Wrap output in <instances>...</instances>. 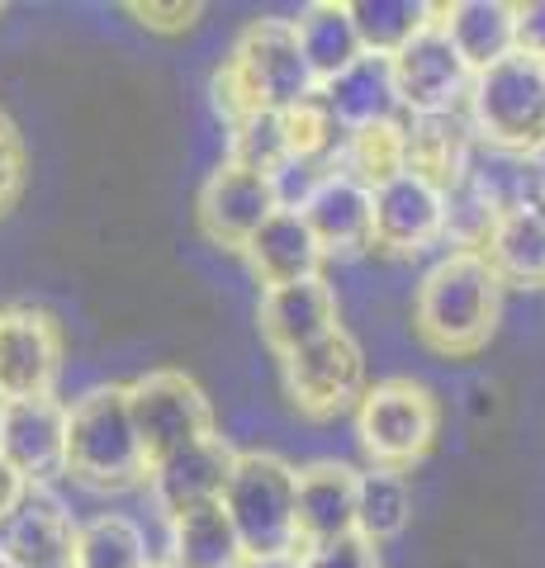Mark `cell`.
<instances>
[{
    "mask_svg": "<svg viewBox=\"0 0 545 568\" xmlns=\"http://www.w3.org/2000/svg\"><path fill=\"white\" fill-rule=\"evenodd\" d=\"M319 95V81L294 39V20H252L242 39L214 71V110L223 123H238L252 110L285 114Z\"/></svg>",
    "mask_w": 545,
    "mask_h": 568,
    "instance_id": "6da1fadb",
    "label": "cell"
},
{
    "mask_svg": "<svg viewBox=\"0 0 545 568\" xmlns=\"http://www.w3.org/2000/svg\"><path fill=\"white\" fill-rule=\"evenodd\" d=\"M503 284L480 252H446L417 284L413 327L432 351L470 355L498 327Z\"/></svg>",
    "mask_w": 545,
    "mask_h": 568,
    "instance_id": "7a4b0ae2",
    "label": "cell"
},
{
    "mask_svg": "<svg viewBox=\"0 0 545 568\" xmlns=\"http://www.w3.org/2000/svg\"><path fill=\"white\" fill-rule=\"evenodd\" d=\"M67 478L95 493H124L148 484V455L119 384L91 388L67 407Z\"/></svg>",
    "mask_w": 545,
    "mask_h": 568,
    "instance_id": "3957f363",
    "label": "cell"
},
{
    "mask_svg": "<svg viewBox=\"0 0 545 568\" xmlns=\"http://www.w3.org/2000/svg\"><path fill=\"white\" fill-rule=\"evenodd\" d=\"M294 474L271 450H248L233 459V474L223 484V517L233 521L238 545L248 559L271 555H299V530H294Z\"/></svg>",
    "mask_w": 545,
    "mask_h": 568,
    "instance_id": "277c9868",
    "label": "cell"
},
{
    "mask_svg": "<svg viewBox=\"0 0 545 568\" xmlns=\"http://www.w3.org/2000/svg\"><path fill=\"white\" fill-rule=\"evenodd\" d=\"M465 119L474 129V142L498 152H536L545 142V77L536 58H503L494 67L474 71Z\"/></svg>",
    "mask_w": 545,
    "mask_h": 568,
    "instance_id": "5b68a950",
    "label": "cell"
},
{
    "mask_svg": "<svg viewBox=\"0 0 545 568\" xmlns=\"http://www.w3.org/2000/svg\"><path fill=\"white\" fill-rule=\"evenodd\" d=\"M436 426H442L436 398L413 379L371 384L356 403V436L380 469H413L432 450Z\"/></svg>",
    "mask_w": 545,
    "mask_h": 568,
    "instance_id": "8992f818",
    "label": "cell"
},
{
    "mask_svg": "<svg viewBox=\"0 0 545 568\" xmlns=\"http://www.w3.org/2000/svg\"><path fill=\"white\" fill-rule=\"evenodd\" d=\"M124 398H129V417H133L138 440H143L148 465L214 436V407H209L204 388L190 375H181V369L138 375L124 388Z\"/></svg>",
    "mask_w": 545,
    "mask_h": 568,
    "instance_id": "52a82bcc",
    "label": "cell"
},
{
    "mask_svg": "<svg viewBox=\"0 0 545 568\" xmlns=\"http://www.w3.org/2000/svg\"><path fill=\"white\" fill-rule=\"evenodd\" d=\"M390 71H394L403 119L465 110V95H470V81H474V71L465 67V58L446 39L436 10H432V20L390 58Z\"/></svg>",
    "mask_w": 545,
    "mask_h": 568,
    "instance_id": "ba28073f",
    "label": "cell"
},
{
    "mask_svg": "<svg viewBox=\"0 0 545 568\" xmlns=\"http://www.w3.org/2000/svg\"><path fill=\"white\" fill-rule=\"evenodd\" d=\"M285 369V394L294 398L299 413L309 417H337V413H356L365 384V351L356 346L351 332H332L323 342H313L304 351H294L280 361Z\"/></svg>",
    "mask_w": 545,
    "mask_h": 568,
    "instance_id": "9c48e42d",
    "label": "cell"
},
{
    "mask_svg": "<svg viewBox=\"0 0 545 568\" xmlns=\"http://www.w3.org/2000/svg\"><path fill=\"white\" fill-rule=\"evenodd\" d=\"M446 233V190L417 171H398L394 181L371 190V246L390 256L427 252Z\"/></svg>",
    "mask_w": 545,
    "mask_h": 568,
    "instance_id": "30bf717a",
    "label": "cell"
},
{
    "mask_svg": "<svg viewBox=\"0 0 545 568\" xmlns=\"http://www.w3.org/2000/svg\"><path fill=\"white\" fill-rule=\"evenodd\" d=\"M77 517L52 484L24 488L0 517V568H67L77 545Z\"/></svg>",
    "mask_w": 545,
    "mask_h": 568,
    "instance_id": "8fae6325",
    "label": "cell"
},
{
    "mask_svg": "<svg viewBox=\"0 0 545 568\" xmlns=\"http://www.w3.org/2000/svg\"><path fill=\"white\" fill-rule=\"evenodd\" d=\"M62 375L58 323L39 308H0V403L52 398Z\"/></svg>",
    "mask_w": 545,
    "mask_h": 568,
    "instance_id": "7c38bea8",
    "label": "cell"
},
{
    "mask_svg": "<svg viewBox=\"0 0 545 568\" xmlns=\"http://www.w3.org/2000/svg\"><path fill=\"white\" fill-rule=\"evenodd\" d=\"M0 459L24 478V488L67 474V407L58 398L0 403Z\"/></svg>",
    "mask_w": 545,
    "mask_h": 568,
    "instance_id": "4fadbf2b",
    "label": "cell"
},
{
    "mask_svg": "<svg viewBox=\"0 0 545 568\" xmlns=\"http://www.w3.org/2000/svg\"><path fill=\"white\" fill-rule=\"evenodd\" d=\"M275 209H280V200H275L271 175L242 171L233 162H219L214 175H209L204 190H200L204 237L214 246H233V252H242V246L256 237V227L266 223Z\"/></svg>",
    "mask_w": 545,
    "mask_h": 568,
    "instance_id": "5bb4252c",
    "label": "cell"
},
{
    "mask_svg": "<svg viewBox=\"0 0 545 568\" xmlns=\"http://www.w3.org/2000/svg\"><path fill=\"white\" fill-rule=\"evenodd\" d=\"M233 459H238V450L228 446L223 436H204L195 446L148 465V488L157 497V507H162V517L171 521V517H181V511L219 503L228 474H233Z\"/></svg>",
    "mask_w": 545,
    "mask_h": 568,
    "instance_id": "9a60e30c",
    "label": "cell"
},
{
    "mask_svg": "<svg viewBox=\"0 0 545 568\" xmlns=\"http://www.w3.org/2000/svg\"><path fill=\"white\" fill-rule=\"evenodd\" d=\"M256 327L266 336V346L285 361V355L323 342V336L342 327L337 323V290H332L323 275L266 290L261 294V308H256Z\"/></svg>",
    "mask_w": 545,
    "mask_h": 568,
    "instance_id": "2e32d148",
    "label": "cell"
},
{
    "mask_svg": "<svg viewBox=\"0 0 545 568\" xmlns=\"http://www.w3.org/2000/svg\"><path fill=\"white\" fill-rule=\"evenodd\" d=\"M304 213L313 242L323 246V256H361L371 252V190L351 181L337 166L319 175V185L304 194Z\"/></svg>",
    "mask_w": 545,
    "mask_h": 568,
    "instance_id": "e0dca14e",
    "label": "cell"
},
{
    "mask_svg": "<svg viewBox=\"0 0 545 568\" xmlns=\"http://www.w3.org/2000/svg\"><path fill=\"white\" fill-rule=\"evenodd\" d=\"M294 530H299V549L351 536L356 530V469L337 465V459H319V465L299 469Z\"/></svg>",
    "mask_w": 545,
    "mask_h": 568,
    "instance_id": "ac0fdd59",
    "label": "cell"
},
{
    "mask_svg": "<svg viewBox=\"0 0 545 568\" xmlns=\"http://www.w3.org/2000/svg\"><path fill=\"white\" fill-rule=\"evenodd\" d=\"M319 100H323V110L337 119L342 133L384 129V123L403 119L390 58H375V52H361L342 77H332L327 85H319Z\"/></svg>",
    "mask_w": 545,
    "mask_h": 568,
    "instance_id": "d6986e66",
    "label": "cell"
},
{
    "mask_svg": "<svg viewBox=\"0 0 545 568\" xmlns=\"http://www.w3.org/2000/svg\"><path fill=\"white\" fill-rule=\"evenodd\" d=\"M252 275L266 284V290H280V284H299V280H319L323 275V246L313 242L309 223L299 209H275L266 223L256 227V237L242 246Z\"/></svg>",
    "mask_w": 545,
    "mask_h": 568,
    "instance_id": "ffe728a7",
    "label": "cell"
},
{
    "mask_svg": "<svg viewBox=\"0 0 545 568\" xmlns=\"http://www.w3.org/2000/svg\"><path fill=\"white\" fill-rule=\"evenodd\" d=\"M480 256L488 261V271L498 275V284H517V290H541L545 284V213L536 204L503 209L494 233L480 246Z\"/></svg>",
    "mask_w": 545,
    "mask_h": 568,
    "instance_id": "44dd1931",
    "label": "cell"
},
{
    "mask_svg": "<svg viewBox=\"0 0 545 568\" xmlns=\"http://www.w3.org/2000/svg\"><path fill=\"white\" fill-rule=\"evenodd\" d=\"M446 39L465 58L470 71H484L517 52V29H513V6L507 0H455V6H436Z\"/></svg>",
    "mask_w": 545,
    "mask_h": 568,
    "instance_id": "7402d4cb",
    "label": "cell"
},
{
    "mask_svg": "<svg viewBox=\"0 0 545 568\" xmlns=\"http://www.w3.org/2000/svg\"><path fill=\"white\" fill-rule=\"evenodd\" d=\"M403 142H408V171L427 175L432 185L451 190L461 181V171L474 152V129L465 110H451V114H417V119H403Z\"/></svg>",
    "mask_w": 545,
    "mask_h": 568,
    "instance_id": "603a6c76",
    "label": "cell"
},
{
    "mask_svg": "<svg viewBox=\"0 0 545 568\" xmlns=\"http://www.w3.org/2000/svg\"><path fill=\"white\" fill-rule=\"evenodd\" d=\"M162 564H171V568H242L248 555H242L238 530L223 517V507L209 503V507L181 511V517L166 521Z\"/></svg>",
    "mask_w": 545,
    "mask_h": 568,
    "instance_id": "cb8c5ba5",
    "label": "cell"
},
{
    "mask_svg": "<svg viewBox=\"0 0 545 568\" xmlns=\"http://www.w3.org/2000/svg\"><path fill=\"white\" fill-rule=\"evenodd\" d=\"M294 39H299V48H304V62H309L319 85L342 77V71L365 52L356 24H351V6H337V0H319V6L299 10Z\"/></svg>",
    "mask_w": 545,
    "mask_h": 568,
    "instance_id": "d4e9b609",
    "label": "cell"
},
{
    "mask_svg": "<svg viewBox=\"0 0 545 568\" xmlns=\"http://www.w3.org/2000/svg\"><path fill=\"white\" fill-rule=\"evenodd\" d=\"M413 521V484L403 469H356V536L384 545Z\"/></svg>",
    "mask_w": 545,
    "mask_h": 568,
    "instance_id": "484cf974",
    "label": "cell"
},
{
    "mask_svg": "<svg viewBox=\"0 0 545 568\" xmlns=\"http://www.w3.org/2000/svg\"><path fill=\"white\" fill-rule=\"evenodd\" d=\"M157 555L148 545V530L124 511H100V517L77 526L72 568H152Z\"/></svg>",
    "mask_w": 545,
    "mask_h": 568,
    "instance_id": "4316f807",
    "label": "cell"
},
{
    "mask_svg": "<svg viewBox=\"0 0 545 568\" xmlns=\"http://www.w3.org/2000/svg\"><path fill=\"white\" fill-rule=\"evenodd\" d=\"M332 166L351 181H361L365 190H375L384 181H394L398 171H408V142H403V119L384 123V129H361L342 133V148L332 156Z\"/></svg>",
    "mask_w": 545,
    "mask_h": 568,
    "instance_id": "83f0119b",
    "label": "cell"
},
{
    "mask_svg": "<svg viewBox=\"0 0 545 568\" xmlns=\"http://www.w3.org/2000/svg\"><path fill=\"white\" fill-rule=\"evenodd\" d=\"M432 10L436 6H422V0H356V6H351V24H356L365 52L394 58V52L432 20Z\"/></svg>",
    "mask_w": 545,
    "mask_h": 568,
    "instance_id": "f1b7e54d",
    "label": "cell"
},
{
    "mask_svg": "<svg viewBox=\"0 0 545 568\" xmlns=\"http://www.w3.org/2000/svg\"><path fill=\"white\" fill-rule=\"evenodd\" d=\"M233 138H228V156L242 171H256V175H275L280 166L290 162V142H285V119L275 110H252L242 114L238 123H228Z\"/></svg>",
    "mask_w": 545,
    "mask_h": 568,
    "instance_id": "f546056e",
    "label": "cell"
},
{
    "mask_svg": "<svg viewBox=\"0 0 545 568\" xmlns=\"http://www.w3.org/2000/svg\"><path fill=\"white\" fill-rule=\"evenodd\" d=\"M299 568H380V545H371L365 536H342V540H323L299 549Z\"/></svg>",
    "mask_w": 545,
    "mask_h": 568,
    "instance_id": "4dcf8cb0",
    "label": "cell"
},
{
    "mask_svg": "<svg viewBox=\"0 0 545 568\" xmlns=\"http://www.w3.org/2000/svg\"><path fill=\"white\" fill-rule=\"evenodd\" d=\"M20 185H24V142L14 133L10 114L0 110V213L20 200Z\"/></svg>",
    "mask_w": 545,
    "mask_h": 568,
    "instance_id": "1f68e13d",
    "label": "cell"
},
{
    "mask_svg": "<svg viewBox=\"0 0 545 568\" xmlns=\"http://www.w3.org/2000/svg\"><path fill=\"white\" fill-rule=\"evenodd\" d=\"M129 14H138V24L152 29V33H185L200 24V6H185V0H175V6H129Z\"/></svg>",
    "mask_w": 545,
    "mask_h": 568,
    "instance_id": "d6a6232c",
    "label": "cell"
},
{
    "mask_svg": "<svg viewBox=\"0 0 545 568\" xmlns=\"http://www.w3.org/2000/svg\"><path fill=\"white\" fill-rule=\"evenodd\" d=\"M513 29H517V52L522 58L545 62V0L513 6Z\"/></svg>",
    "mask_w": 545,
    "mask_h": 568,
    "instance_id": "836d02e7",
    "label": "cell"
},
{
    "mask_svg": "<svg viewBox=\"0 0 545 568\" xmlns=\"http://www.w3.org/2000/svg\"><path fill=\"white\" fill-rule=\"evenodd\" d=\"M242 568H299V555H271V559H248Z\"/></svg>",
    "mask_w": 545,
    "mask_h": 568,
    "instance_id": "e575fe53",
    "label": "cell"
},
{
    "mask_svg": "<svg viewBox=\"0 0 545 568\" xmlns=\"http://www.w3.org/2000/svg\"><path fill=\"white\" fill-rule=\"evenodd\" d=\"M152 568H171V564H162V559H157V564H152Z\"/></svg>",
    "mask_w": 545,
    "mask_h": 568,
    "instance_id": "d590c367",
    "label": "cell"
},
{
    "mask_svg": "<svg viewBox=\"0 0 545 568\" xmlns=\"http://www.w3.org/2000/svg\"><path fill=\"white\" fill-rule=\"evenodd\" d=\"M541 77H545V62H541Z\"/></svg>",
    "mask_w": 545,
    "mask_h": 568,
    "instance_id": "8d00e7d4",
    "label": "cell"
},
{
    "mask_svg": "<svg viewBox=\"0 0 545 568\" xmlns=\"http://www.w3.org/2000/svg\"><path fill=\"white\" fill-rule=\"evenodd\" d=\"M67 568H72V564H67Z\"/></svg>",
    "mask_w": 545,
    "mask_h": 568,
    "instance_id": "74e56055",
    "label": "cell"
}]
</instances>
